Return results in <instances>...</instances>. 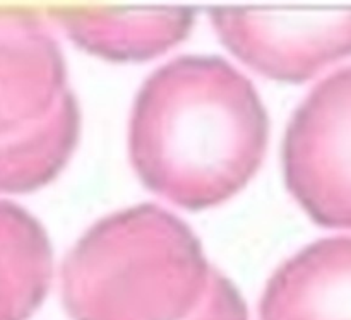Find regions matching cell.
Instances as JSON below:
<instances>
[{
	"label": "cell",
	"instance_id": "cell-1",
	"mask_svg": "<svg viewBox=\"0 0 351 320\" xmlns=\"http://www.w3.org/2000/svg\"><path fill=\"white\" fill-rule=\"evenodd\" d=\"M269 119L256 86L225 58L185 55L137 93L129 154L137 177L178 208L223 204L263 164Z\"/></svg>",
	"mask_w": 351,
	"mask_h": 320
},
{
	"label": "cell",
	"instance_id": "cell-2",
	"mask_svg": "<svg viewBox=\"0 0 351 320\" xmlns=\"http://www.w3.org/2000/svg\"><path fill=\"white\" fill-rule=\"evenodd\" d=\"M215 271L180 218L139 204L79 238L62 269V295L72 320H185Z\"/></svg>",
	"mask_w": 351,
	"mask_h": 320
},
{
	"label": "cell",
	"instance_id": "cell-3",
	"mask_svg": "<svg viewBox=\"0 0 351 320\" xmlns=\"http://www.w3.org/2000/svg\"><path fill=\"white\" fill-rule=\"evenodd\" d=\"M283 173L312 221L351 230V65L322 79L293 113Z\"/></svg>",
	"mask_w": 351,
	"mask_h": 320
},
{
	"label": "cell",
	"instance_id": "cell-4",
	"mask_svg": "<svg viewBox=\"0 0 351 320\" xmlns=\"http://www.w3.org/2000/svg\"><path fill=\"white\" fill-rule=\"evenodd\" d=\"M209 19L237 58L274 81H308L351 57V9L216 7Z\"/></svg>",
	"mask_w": 351,
	"mask_h": 320
},
{
	"label": "cell",
	"instance_id": "cell-5",
	"mask_svg": "<svg viewBox=\"0 0 351 320\" xmlns=\"http://www.w3.org/2000/svg\"><path fill=\"white\" fill-rule=\"evenodd\" d=\"M51 17L77 47L110 62L160 57L189 36L195 12L182 7H125L74 3Z\"/></svg>",
	"mask_w": 351,
	"mask_h": 320
},
{
	"label": "cell",
	"instance_id": "cell-6",
	"mask_svg": "<svg viewBox=\"0 0 351 320\" xmlns=\"http://www.w3.org/2000/svg\"><path fill=\"white\" fill-rule=\"evenodd\" d=\"M261 320H351V236H329L285 260L264 288Z\"/></svg>",
	"mask_w": 351,
	"mask_h": 320
},
{
	"label": "cell",
	"instance_id": "cell-7",
	"mask_svg": "<svg viewBox=\"0 0 351 320\" xmlns=\"http://www.w3.org/2000/svg\"><path fill=\"white\" fill-rule=\"evenodd\" d=\"M185 320H250L235 284L215 271L209 290L199 307Z\"/></svg>",
	"mask_w": 351,
	"mask_h": 320
}]
</instances>
